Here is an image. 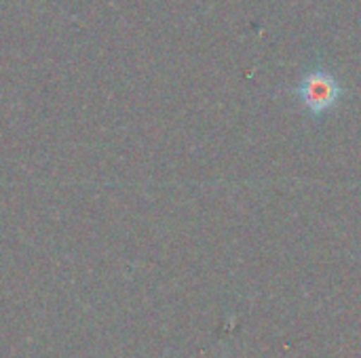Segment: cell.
Wrapping results in <instances>:
<instances>
[{
  "label": "cell",
  "mask_w": 361,
  "mask_h": 358,
  "mask_svg": "<svg viewBox=\"0 0 361 358\" xmlns=\"http://www.w3.org/2000/svg\"><path fill=\"white\" fill-rule=\"evenodd\" d=\"M296 93L307 112H311L313 116H324L326 112L338 106V101L345 95V89L330 70L313 68L302 76Z\"/></svg>",
  "instance_id": "obj_1"
}]
</instances>
